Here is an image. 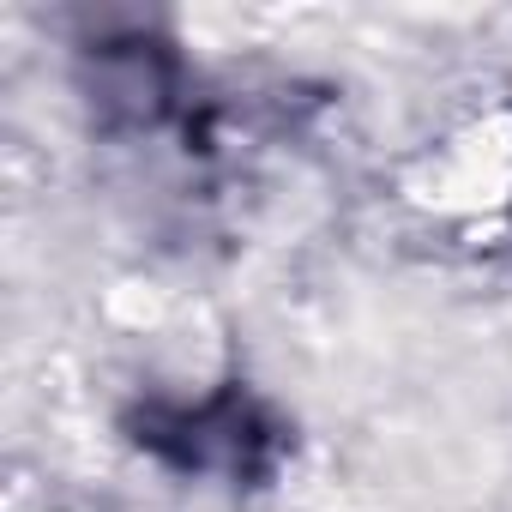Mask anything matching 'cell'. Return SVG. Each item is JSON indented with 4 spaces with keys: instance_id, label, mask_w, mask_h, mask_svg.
Segmentation results:
<instances>
[{
    "instance_id": "cell-1",
    "label": "cell",
    "mask_w": 512,
    "mask_h": 512,
    "mask_svg": "<svg viewBox=\"0 0 512 512\" xmlns=\"http://www.w3.org/2000/svg\"><path fill=\"white\" fill-rule=\"evenodd\" d=\"M139 446H151L175 470L253 476L278 452V422L247 392H217V398H199V404H145Z\"/></svg>"
}]
</instances>
